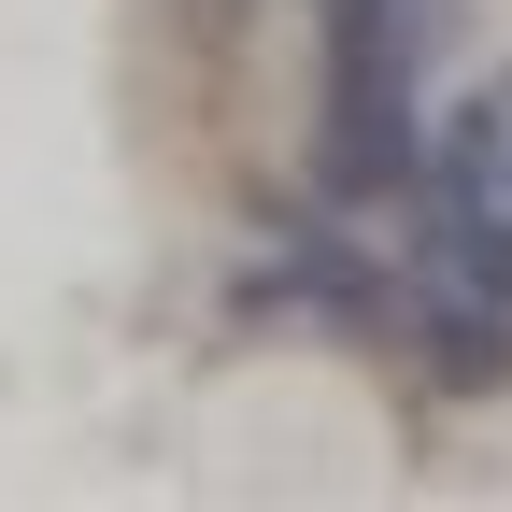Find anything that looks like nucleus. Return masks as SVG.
Returning a JSON list of instances; mask_svg holds the SVG:
<instances>
[{
    "instance_id": "f03ea898",
    "label": "nucleus",
    "mask_w": 512,
    "mask_h": 512,
    "mask_svg": "<svg viewBox=\"0 0 512 512\" xmlns=\"http://www.w3.org/2000/svg\"><path fill=\"white\" fill-rule=\"evenodd\" d=\"M185 484L214 498H370L399 484V399L342 342H256L185 384Z\"/></svg>"
},
{
    "instance_id": "f257e3e1",
    "label": "nucleus",
    "mask_w": 512,
    "mask_h": 512,
    "mask_svg": "<svg viewBox=\"0 0 512 512\" xmlns=\"http://www.w3.org/2000/svg\"><path fill=\"white\" fill-rule=\"evenodd\" d=\"M143 128H185V171L228 200H285L328 114V29L313 0H157L128 43Z\"/></svg>"
}]
</instances>
